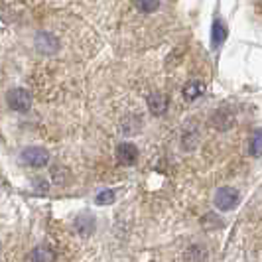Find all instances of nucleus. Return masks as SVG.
<instances>
[{"mask_svg":"<svg viewBox=\"0 0 262 262\" xmlns=\"http://www.w3.org/2000/svg\"><path fill=\"white\" fill-rule=\"evenodd\" d=\"M238 201H241V195H238V191H236L235 187H229V185H225V187H219L217 191H215V207L219 211H233L238 205Z\"/></svg>","mask_w":262,"mask_h":262,"instance_id":"obj_1","label":"nucleus"},{"mask_svg":"<svg viewBox=\"0 0 262 262\" xmlns=\"http://www.w3.org/2000/svg\"><path fill=\"white\" fill-rule=\"evenodd\" d=\"M6 103L8 106L16 111V113H28L30 106H32V95L28 89L24 87H16V89H10L8 95H6Z\"/></svg>","mask_w":262,"mask_h":262,"instance_id":"obj_2","label":"nucleus"},{"mask_svg":"<svg viewBox=\"0 0 262 262\" xmlns=\"http://www.w3.org/2000/svg\"><path fill=\"white\" fill-rule=\"evenodd\" d=\"M20 160H22L26 166H32V168H43V166H48V162H50V154H48V150L41 148V146H30V148H26V150L20 154Z\"/></svg>","mask_w":262,"mask_h":262,"instance_id":"obj_3","label":"nucleus"},{"mask_svg":"<svg viewBox=\"0 0 262 262\" xmlns=\"http://www.w3.org/2000/svg\"><path fill=\"white\" fill-rule=\"evenodd\" d=\"M34 43H36V50L39 53H43V55H50V53H55L59 50V41L50 32H39Z\"/></svg>","mask_w":262,"mask_h":262,"instance_id":"obj_4","label":"nucleus"},{"mask_svg":"<svg viewBox=\"0 0 262 262\" xmlns=\"http://www.w3.org/2000/svg\"><path fill=\"white\" fill-rule=\"evenodd\" d=\"M170 106V101H168V95L164 93H152L148 95V111L154 115V117H162Z\"/></svg>","mask_w":262,"mask_h":262,"instance_id":"obj_5","label":"nucleus"},{"mask_svg":"<svg viewBox=\"0 0 262 262\" xmlns=\"http://www.w3.org/2000/svg\"><path fill=\"white\" fill-rule=\"evenodd\" d=\"M117 160L118 164H122V166L136 164V160H138V148L132 144V142H122L117 148Z\"/></svg>","mask_w":262,"mask_h":262,"instance_id":"obj_6","label":"nucleus"},{"mask_svg":"<svg viewBox=\"0 0 262 262\" xmlns=\"http://www.w3.org/2000/svg\"><path fill=\"white\" fill-rule=\"evenodd\" d=\"M227 36H229V30L225 26V22L223 20H215L213 22V30H211V43H213V48L217 50L227 39Z\"/></svg>","mask_w":262,"mask_h":262,"instance_id":"obj_7","label":"nucleus"},{"mask_svg":"<svg viewBox=\"0 0 262 262\" xmlns=\"http://www.w3.org/2000/svg\"><path fill=\"white\" fill-rule=\"evenodd\" d=\"M75 231L81 236H89L95 231V219L89 215H79L75 219Z\"/></svg>","mask_w":262,"mask_h":262,"instance_id":"obj_8","label":"nucleus"},{"mask_svg":"<svg viewBox=\"0 0 262 262\" xmlns=\"http://www.w3.org/2000/svg\"><path fill=\"white\" fill-rule=\"evenodd\" d=\"M205 91V85L201 81H189L184 87V97L185 101H195L197 97H201Z\"/></svg>","mask_w":262,"mask_h":262,"instance_id":"obj_9","label":"nucleus"},{"mask_svg":"<svg viewBox=\"0 0 262 262\" xmlns=\"http://www.w3.org/2000/svg\"><path fill=\"white\" fill-rule=\"evenodd\" d=\"M28 260H34V262H52L55 260V254H53L50 249H46V247H38V249H34L30 254H28Z\"/></svg>","mask_w":262,"mask_h":262,"instance_id":"obj_10","label":"nucleus"},{"mask_svg":"<svg viewBox=\"0 0 262 262\" xmlns=\"http://www.w3.org/2000/svg\"><path fill=\"white\" fill-rule=\"evenodd\" d=\"M213 124H215L219 130H227V128H231V126L235 124V117H233V115H225V111H221V113H217V115L213 117Z\"/></svg>","mask_w":262,"mask_h":262,"instance_id":"obj_11","label":"nucleus"},{"mask_svg":"<svg viewBox=\"0 0 262 262\" xmlns=\"http://www.w3.org/2000/svg\"><path fill=\"white\" fill-rule=\"evenodd\" d=\"M134 6L138 8V12L152 14L160 8V0H134Z\"/></svg>","mask_w":262,"mask_h":262,"instance_id":"obj_12","label":"nucleus"},{"mask_svg":"<svg viewBox=\"0 0 262 262\" xmlns=\"http://www.w3.org/2000/svg\"><path fill=\"white\" fill-rule=\"evenodd\" d=\"M115 191L113 189H103L99 195L95 197V201L99 203V205H111V203H115Z\"/></svg>","mask_w":262,"mask_h":262,"instance_id":"obj_13","label":"nucleus"},{"mask_svg":"<svg viewBox=\"0 0 262 262\" xmlns=\"http://www.w3.org/2000/svg\"><path fill=\"white\" fill-rule=\"evenodd\" d=\"M260 142H262V134H260V130H256L254 132V136H252V142H250V154H252L254 158H258L262 154Z\"/></svg>","mask_w":262,"mask_h":262,"instance_id":"obj_14","label":"nucleus"}]
</instances>
